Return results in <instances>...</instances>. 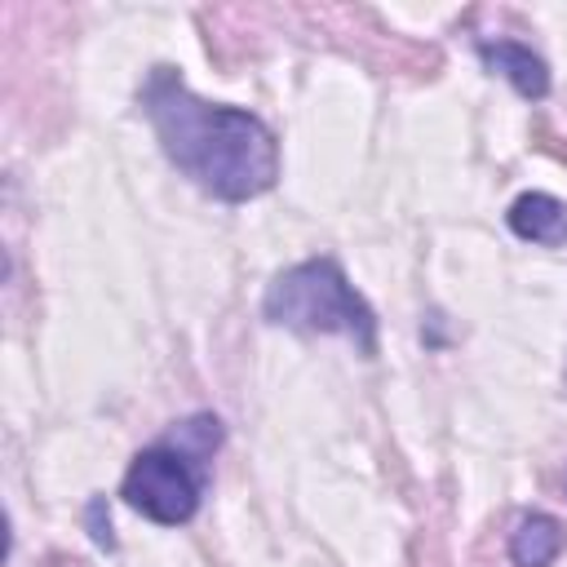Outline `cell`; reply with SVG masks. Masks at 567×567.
<instances>
[{"mask_svg":"<svg viewBox=\"0 0 567 567\" xmlns=\"http://www.w3.org/2000/svg\"><path fill=\"white\" fill-rule=\"evenodd\" d=\"M563 483H567V474H563Z\"/></svg>","mask_w":567,"mask_h":567,"instance_id":"8","label":"cell"},{"mask_svg":"<svg viewBox=\"0 0 567 567\" xmlns=\"http://www.w3.org/2000/svg\"><path fill=\"white\" fill-rule=\"evenodd\" d=\"M509 230L523 239V244H540V248H558L567 244V204L554 199L549 190H523L509 213H505Z\"/></svg>","mask_w":567,"mask_h":567,"instance_id":"5","label":"cell"},{"mask_svg":"<svg viewBox=\"0 0 567 567\" xmlns=\"http://www.w3.org/2000/svg\"><path fill=\"white\" fill-rule=\"evenodd\" d=\"M89 527H93V540L102 549H115V536H111V518H102V501H89Z\"/></svg>","mask_w":567,"mask_h":567,"instance_id":"7","label":"cell"},{"mask_svg":"<svg viewBox=\"0 0 567 567\" xmlns=\"http://www.w3.org/2000/svg\"><path fill=\"white\" fill-rule=\"evenodd\" d=\"M142 111L168 155L204 195L248 204L279 182V142L270 124L244 106L208 102L173 66H155L142 84Z\"/></svg>","mask_w":567,"mask_h":567,"instance_id":"1","label":"cell"},{"mask_svg":"<svg viewBox=\"0 0 567 567\" xmlns=\"http://www.w3.org/2000/svg\"><path fill=\"white\" fill-rule=\"evenodd\" d=\"M563 545H567L563 523L554 514H545V509H532L509 532V563L514 567H554Z\"/></svg>","mask_w":567,"mask_h":567,"instance_id":"6","label":"cell"},{"mask_svg":"<svg viewBox=\"0 0 567 567\" xmlns=\"http://www.w3.org/2000/svg\"><path fill=\"white\" fill-rule=\"evenodd\" d=\"M478 58H483L487 71L505 75L518 97L540 102L549 93V66H545L540 53H532V44H523V40H478Z\"/></svg>","mask_w":567,"mask_h":567,"instance_id":"4","label":"cell"},{"mask_svg":"<svg viewBox=\"0 0 567 567\" xmlns=\"http://www.w3.org/2000/svg\"><path fill=\"white\" fill-rule=\"evenodd\" d=\"M217 443H221V421L213 412H195V416L177 421L164 439H155L151 447H142L128 461V470L120 478L124 505L159 527L190 523L199 514L204 474H208Z\"/></svg>","mask_w":567,"mask_h":567,"instance_id":"2","label":"cell"},{"mask_svg":"<svg viewBox=\"0 0 567 567\" xmlns=\"http://www.w3.org/2000/svg\"><path fill=\"white\" fill-rule=\"evenodd\" d=\"M261 315L279 328L297 332H323V337H350L359 354H377V315L354 292L346 270L332 257H306L288 270H279L266 284Z\"/></svg>","mask_w":567,"mask_h":567,"instance_id":"3","label":"cell"}]
</instances>
